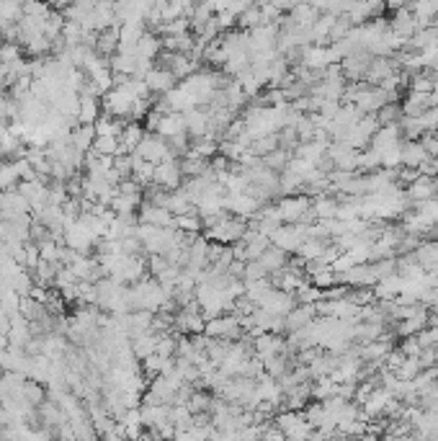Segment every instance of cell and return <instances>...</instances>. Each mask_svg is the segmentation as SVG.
I'll list each match as a JSON object with an SVG mask.
<instances>
[{
  "label": "cell",
  "mask_w": 438,
  "mask_h": 441,
  "mask_svg": "<svg viewBox=\"0 0 438 441\" xmlns=\"http://www.w3.org/2000/svg\"><path fill=\"white\" fill-rule=\"evenodd\" d=\"M134 152L140 155V158H145V160H149V163H163V160H168V158H173L175 152L170 150V145H168V140L165 137H160V134H145L142 137V142L134 147Z\"/></svg>",
  "instance_id": "cell-2"
},
{
  "label": "cell",
  "mask_w": 438,
  "mask_h": 441,
  "mask_svg": "<svg viewBox=\"0 0 438 441\" xmlns=\"http://www.w3.org/2000/svg\"><path fill=\"white\" fill-rule=\"evenodd\" d=\"M438 194V186H436V178L433 176H418L412 184H407V191H405V196L410 199V202L421 204L425 202V199H430V196Z\"/></svg>",
  "instance_id": "cell-11"
},
{
  "label": "cell",
  "mask_w": 438,
  "mask_h": 441,
  "mask_svg": "<svg viewBox=\"0 0 438 441\" xmlns=\"http://www.w3.org/2000/svg\"><path fill=\"white\" fill-rule=\"evenodd\" d=\"M145 127H142L140 122H129L127 127H124V132L119 134V145H122V152H134V147L142 142V137H145Z\"/></svg>",
  "instance_id": "cell-18"
},
{
  "label": "cell",
  "mask_w": 438,
  "mask_h": 441,
  "mask_svg": "<svg viewBox=\"0 0 438 441\" xmlns=\"http://www.w3.org/2000/svg\"><path fill=\"white\" fill-rule=\"evenodd\" d=\"M18 181H21V178H18L13 163H3V160H0V191H8V189H13Z\"/></svg>",
  "instance_id": "cell-33"
},
{
  "label": "cell",
  "mask_w": 438,
  "mask_h": 441,
  "mask_svg": "<svg viewBox=\"0 0 438 441\" xmlns=\"http://www.w3.org/2000/svg\"><path fill=\"white\" fill-rule=\"evenodd\" d=\"M415 261L423 266V268H433L438 266V240H428V243H421V246L412 250Z\"/></svg>",
  "instance_id": "cell-23"
},
{
  "label": "cell",
  "mask_w": 438,
  "mask_h": 441,
  "mask_svg": "<svg viewBox=\"0 0 438 441\" xmlns=\"http://www.w3.org/2000/svg\"><path fill=\"white\" fill-rule=\"evenodd\" d=\"M26 52L31 54V57H47V54L52 52V39H47L44 34L34 36L31 42H26Z\"/></svg>",
  "instance_id": "cell-32"
},
{
  "label": "cell",
  "mask_w": 438,
  "mask_h": 441,
  "mask_svg": "<svg viewBox=\"0 0 438 441\" xmlns=\"http://www.w3.org/2000/svg\"><path fill=\"white\" fill-rule=\"evenodd\" d=\"M214 6H211L209 0H199L196 3V8H193V13H191V29H199V26H204L206 21H211L214 18Z\"/></svg>",
  "instance_id": "cell-29"
},
{
  "label": "cell",
  "mask_w": 438,
  "mask_h": 441,
  "mask_svg": "<svg viewBox=\"0 0 438 441\" xmlns=\"http://www.w3.org/2000/svg\"><path fill=\"white\" fill-rule=\"evenodd\" d=\"M315 315H317V305H305V302H302V307H294L289 315L284 318V328H286L289 333H294L299 328L309 326Z\"/></svg>",
  "instance_id": "cell-13"
},
{
  "label": "cell",
  "mask_w": 438,
  "mask_h": 441,
  "mask_svg": "<svg viewBox=\"0 0 438 441\" xmlns=\"http://www.w3.org/2000/svg\"><path fill=\"white\" fill-rule=\"evenodd\" d=\"M160 49H163V39L158 34H152V31H145L142 39L137 42L134 54L142 57V60H155V57H160Z\"/></svg>",
  "instance_id": "cell-15"
},
{
  "label": "cell",
  "mask_w": 438,
  "mask_h": 441,
  "mask_svg": "<svg viewBox=\"0 0 438 441\" xmlns=\"http://www.w3.org/2000/svg\"><path fill=\"white\" fill-rule=\"evenodd\" d=\"M392 72H397V62L392 57H371L364 80H366L368 86H382V80L389 78Z\"/></svg>",
  "instance_id": "cell-9"
},
{
  "label": "cell",
  "mask_w": 438,
  "mask_h": 441,
  "mask_svg": "<svg viewBox=\"0 0 438 441\" xmlns=\"http://www.w3.org/2000/svg\"><path fill=\"white\" fill-rule=\"evenodd\" d=\"M186 406H188L191 413H209L211 400H209V395H204V392H191V397H188Z\"/></svg>",
  "instance_id": "cell-37"
},
{
  "label": "cell",
  "mask_w": 438,
  "mask_h": 441,
  "mask_svg": "<svg viewBox=\"0 0 438 441\" xmlns=\"http://www.w3.org/2000/svg\"><path fill=\"white\" fill-rule=\"evenodd\" d=\"M24 397H26L31 406L39 408L44 400H47V390L42 387V382L39 380H31V377H29V380L24 382Z\"/></svg>",
  "instance_id": "cell-31"
},
{
  "label": "cell",
  "mask_w": 438,
  "mask_h": 441,
  "mask_svg": "<svg viewBox=\"0 0 438 441\" xmlns=\"http://www.w3.org/2000/svg\"><path fill=\"white\" fill-rule=\"evenodd\" d=\"M436 227H438V222H436Z\"/></svg>",
  "instance_id": "cell-42"
},
{
  "label": "cell",
  "mask_w": 438,
  "mask_h": 441,
  "mask_svg": "<svg viewBox=\"0 0 438 441\" xmlns=\"http://www.w3.org/2000/svg\"><path fill=\"white\" fill-rule=\"evenodd\" d=\"M18 60H21V45L18 42H0V62L13 65Z\"/></svg>",
  "instance_id": "cell-35"
},
{
  "label": "cell",
  "mask_w": 438,
  "mask_h": 441,
  "mask_svg": "<svg viewBox=\"0 0 438 441\" xmlns=\"http://www.w3.org/2000/svg\"><path fill=\"white\" fill-rule=\"evenodd\" d=\"M425 326H428V312H425V307H423V310H418L415 315H410V318L400 320L397 333L400 335H415V333H421Z\"/></svg>",
  "instance_id": "cell-24"
},
{
  "label": "cell",
  "mask_w": 438,
  "mask_h": 441,
  "mask_svg": "<svg viewBox=\"0 0 438 441\" xmlns=\"http://www.w3.org/2000/svg\"><path fill=\"white\" fill-rule=\"evenodd\" d=\"M88 152H96V155H119L122 152V145H119V137H96L93 147Z\"/></svg>",
  "instance_id": "cell-30"
},
{
  "label": "cell",
  "mask_w": 438,
  "mask_h": 441,
  "mask_svg": "<svg viewBox=\"0 0 438 441\" xmlns=\"http://www.w3.org/2000/svg\"><path fill=\"white\" fill-rule=\"evenodd\" d=\"M263 163L268 168H273V170H284L286 163H289V152L284 150V147H276V150H271L268 155H263Z\"/></svg>",
  "instance_id": "cell-34"
},
{
  "label": "cell",
  "mask_w": 438,
  "mask_h": 441,
  "mask_svg": "<svg viewBox=\"0 0 438 441\" xmlns=\"http://www.w3.org/2000/svg\"><path fill=\"white\" fill-rule=\"evenodd\" d=\"M70 142L78 150L88 152L96 142V127L93 124H75V129L70 132Z\"/></svg>",
  "instance_id": "cell-19"
},
{
  "label": "cell",
  "mask_w": 438,
  "mask_h": 441,
  "mask_svg": "<svg viewBox=\"0 0 438 441\" xmlns=\"http://www.w3.org/2000/svg\"><path fill=\"white\" fill-rule=\"evenodd\" d=\"M8 98L3 96V93H0V122H3V119H8Z\"/></svg>",
  "instance_id": "cell-40"
},
{
  "label": "cell",
  "mask_w": 438,
  "mask_h": 441,
  "mask_svg": "<svg viewBox=\"0 0 438 441\" xmlns=\"http://www.w3.org/2000/svg\"><path fill=\"white\" fill-rule=\"evenodd\" d=\"M317 18V8L312 6V3H294V8L289 10V24H294V26H312Z\"/></svg>",
  "instance_id": "cell-17"
},
{
  "label": "cell",
  "mask_w": 438,
  "mask_h": 441,
  "mask_svg": "<svg viewBox=\"0 0 438 441\" xmlns=\"http://www.w3.org/2000/svg\"><path fill=\"white\" fill-rule=\"evenodd\" d=\"M181 178H184V170H181V163L175 158H168L163 163L155 166V176H152V184L163 186L168 191H173L181 186Z\"/></svg>",
  "instance_id": "cell-4"
},
{
  "label": "cell",
  "mask_w": 438,
  "mask_h": 441,
  "mask_svg": "<svg viewBox=\"0 0 438 441\" xmlns=\"http://www.w3.org/2000/svg\"><path fill=\"white\" fill-rule=\"evenodd\" d=\"M101 101L98 96H83L80 93V111H78V124H96V119L101 116Z\"/></svg>",
  "instance_id": "cell-20"
},
{
  "label": "cell",
  "mask_w": 438,
  "mask_h": 441,
  "mask_svg": "<svg viewBox=\"0 0 438 441\" xmlns=\"http://www.w3.org/2000/svg\"><path fill=\"white\" fill-rule=\"evenodd\" d=\"M261 24H271V21H266L261 6H253V3L237 16V29H243V31H253V29L261 26Z\"/></svg>",
  "instance_id": "cell-22"
},
{
  "label": "cell",
  "mask_w": 438,
  "mask_h": 441,
  "mask_svg": "<svg viewBox=\"0 0 438 441\" xmlns=\"http://www.w3.org/2000/svg\"><path fill=\"white\" fill-rule=\"evenodd\" d=\"M294 3H305V0H294Z\"/></svg>",
  "instance_id": "cell-41"
},
{
  "label": "cell",
  "mask_w": 438,
  "mask_h": 441,
  "mask_svg": "<svg viewBox=\"0 0 438 441\" xmlns=\"http://www.w3.org/2000/svg\"><path fill=\"white\" fill-rule=\"evenodd\" d=\"M142 204V194H119L111 199V209L116 214H134L137 212V207Z\"/></svg>",
  "instance_id": "cell-25"
},
{
  "label": "cell",
  "mask_w": 438,
  "mask_h": 441,
  "mask_svg": "<svg viewBox=\"0 0 438 441\" xmlns=\"http://www.w3.org/2000/svg\"><path fill=\"white\" fill-rule=\"evenodd\" d=\"M421 341H418V335H405V344L400 346V353L403 356H418L421 353Z\"/></svg>",
  "instance_id": "cell-38"
},
{
  "label": "cell",
  "mask_w": 438,
  "mask_h": 441,
  "mask_svg": "<svg viewBox=\"0 0 438 441\" xmlns=\"http://www.w3.org/2000/svg\"><path fill=\"white\" fill-rule=\"evenodd\" d=\"M21 291L10 289V287H6V289H0V310L3 312H8V315H16V312H21Z\"/></svg>",
  "instance_id": "cell-28"
},
{
  "label": "cell",
  "mask_w": 438,
  "mask_h": 441,
  "mask_svg": "<svg viewBox=\"0 0 438 441\" xmlns=\"http://www.w3.org/2000/svg\"><path fill=\"white\" fill-rule=\"evenodd\" d=\"M338 207L341 204L335 199H327V196H317L312 202V212H315L317 220H330V217H338Z\"/></svg>",
  "instance_id": "cell-26"
},
{
  "label": "cell",
  "mask_w": 438,
  "mask_h": 441,
  "mask_svg": "<svg viewBox=\"0 0 438 441\" xmlns=\"http://www.w3.org/2000/svg\"><path fill=\"white\" fill-rule=\"evenodd\" d=\"M173 227L181 230V232H199L204 227V222L199 217V212H186V214H175Z\"/></svg>",
  "instance_id": "cell-27"
},
{
  "label": "cell",
  "mask_w": 438,
  "mask_h": 441,
  "mask_svg": "<svg viewBox=\"0 0 438 441\" xmlns=\"http://www.w3.org/2000/svg\"><path fill=\"white\" fill-rule=\"evenodd\" d=\"M142 34H145V24H122V26H119V49H116V52L134 54Z\"/></svg>",
  "instance_id": "cell-14"
},
{
  "label": "cell",
  "mask_w": 438,
  "mask_h": 441,
  "mask_svg": "<svg viewBox=\"0 0 438 441\" xmlns=\"http://www.w3.org/2000/svg\"><path fill=\"white\" fill-rule=\"evenodd\" d=\"M155 132H158L160 137H165V140H170V137H175V134L188 132V129H186L184 111H168V114H163L160 116L158 127H155Z\"/></svg>",
  "instance_id": "cell-12"
},
{
  "label": "cell",
  "mask_w": 438,
  "mask_h": 441,
  "mask_svg": "<svg viewBox=\"0 0 438 441\" xmlns=\"http://www.w3.org/2000/svg\"><path fill=\"white\" fill-rule=\"evenodd\" d=\"M266 268H268V274H273V271H279V268H284V266L289 264V258H286V250H281L279 246H268L266 250L261 253V258H258Z\"/></svg>",
  "instance_id": "cell-21"
},
{
  "label": "cell",
  "mask_w": 438,
  "mask_h": 441,
  "mask_svg": "<svg viewBox=\"0 0 438 441\" xmlns=\"http://www.w3.org/2000/svg\"><path fill=\"white\" fill-rule=\"evenodd\" d=\"M255 359H268V356H273V353H284L286 351V341L281 338V335L271 333V330H263V333L255 335Z\"/></svg>",
  "instance_id": "cell-8"
},
{
  "label": "cell",
  "mask_w": 438,
  "mask_h": 441,
  "mask_svg": "<svg viewBox=\"0 0 438 441\" xmlns=\"http://www.w3.org/2000/svg\"><path fill=\"white\" fill-rule=\"evenodd\" d=\"M145 83H147L149 93H160V96H165L168 90L175 88L178 78H175L168 67H163V65H152V67L145 72Z\"/></svg>",
  "instance_id": "cell-5"
},
{
  "label": "cell",
  "mask_w": 438,
  "mask_h": 441,
  "mask_svg": "<svg viewBox=\"0 0 438 441\" xmlns=\"http://www.w3.org/2000/svg\"><path fill=\"white\" fill-rule=\"evenodd\" d=\"M245 232V217H227V214H219L217 222L206 227V238L219 243V246H232L237 240H243Z\"/></svg>",
  "instance_id": "cell-1"
},
{
  "label": "cell",
  "mask_w": 438,
  "mask_h": 441,
  "mask_svg": "<svg viewBox=\"0 0 438 441\" xmlns=\"http://www.w3.org/2000/svg\"><path fill=\"white\" fill-rule=\"evenodd\" d=\"M204 333L209 335V338L235 341V338H240V333H243V326H240V318H237V315H214V318H206Z\"/></svg>",
  "instance_id": "cell-3"
},
{
  "label": "cell",
  "mask_w": 438,
  "mask_h": 441,
  "mask_svg": "<svg viewBox=\"0 0 438 441\" xmlns=\"http://www.w3.org/2000/svg\"><path fill=\"white\" fill-rule=\"evenodd\" d=\"M421 142H423V147H425V152H428L430 158H438V134H433V132L423 134Z\"/></svg>",
  "instance_id": "cell-39"
},
{
  "label": "cell",
  "mask_w": 438,
  "mask_h": 441,
  "mask_svg": "<svg viewBox=\"0 0 438 441\" xmlns=\"http://www.w3.org/2000/svg\"><path fill=\"white\" fill-rule=\"evenodd\" d=\"M425 158H430L421 140H405L403 142V166L418 168Z\"/></svg>",
  "instance_id": "cell-16"
},
{
  "label": "cell",
  "mask_w": 438,
  "mask_h": 441,
  "mask_svg": "<svg viewBox=\"0 0 438 441\" xmlns=\"http://www.w3.org/2000/svg\"><path fill=\"white\" fill-rule=\"evenodd\" d=\"M173 217L175 214L168 209V207H160L155 202H145L140 204V222H147V225H158V227H173Z\"/></svg>",
  "instance_id": "cell-7"
},
{
  "label": "cell",
  "mask_w": 438,
  "mask_h": 441,
  "mask_svg": "<svg viewBox=\"0 0 438 441\" xmlns=\"http://www.w3.org/2000/svg\"><path fill=\"white\" fill-rule=\"evenodd\" d=\"M243 276H245V282H258V279H268V268L261 264V261H245V271H243Z\"/></svg>",
  "instance_id": "cell-36"
},
{
  "label": "cell",
  "mask_w": 438,
  "mask_h": 441,
  "mask_svg": "<svg viewBox=\"0 0 438 441\" xmlns=\"http://www.w3.org/2000/svg\"><path fill=\"white\" fill-rule=\"evenodd\" d=\"M261 307L273 312V315H289L291 310L297 307V302H294V294H291V291L276 289V287H273V291L266 297V302H263Z\"/></svg>",
  "instance_id": "cell-10"
},
{
  "label": "cell",
  "mask_w": 438,
  "mask_h": 441,
  "mask_svg": "<svg viewBox=\"0 0 438 441\" xmlns=\"http://www.w3.org/2000/svg\"><path fill=\"white\" fill-rule=\"evenodd\" d=\"M160 65H163V67H168V70L173 72L178 80L188 78V75L196 70V60H193L191 54H186V52H165L163 57H160Z\"/></svg>",
  "instance_id": "cell-6"
}]
</instances>
